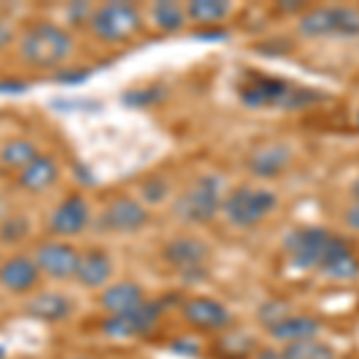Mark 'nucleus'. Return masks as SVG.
Here are the masks:
<instances>
[{"label":"nucleus","mask_w":359,"mask_h":359,"mask_svg":"<svg viewBox=\"0 0 359 359\" xmlns=\"http://www.w3.org/2000/svg\"><path fill=\"white\" fill-rule=\"evenodd\" d=\"M15 41V32H13V27L8 25L5 20H0V53H3L5 48H8L10 43Z\"/></svg>","instance_id":"obj_32"},{"label":"nucleus","mask_w":359,"mask_h":359,"mask_svg":"<svg viewBox=\"0 0 359 359\" xmlns=\"http://www.w3.org/2000/svg\"><path fill=\"white\" fill-rule=\"evenodd\" d=\"M139 194H142V204L158 206L170 196V182L163 175H149L139 184Z\"/></svg>","instance_id":"obj_26"},{"label":"nucleus","mask_w":359,"mask_h":359,"mask_svg":"<svg viewBox=\"0 0 359 359\" xmlns=\"http://www.w3.org/2000/svg\"><path fill=\"white\" fill-rule=\"evenodd\" d=\"M32 233V223L25 213H10L0 221V242L3 245H20Z\"/></svg>","instance_id":"obj_25"},{"label":"nucleus","mask_w":359,"mask_h":359,"mask_svg":"<svg viewBox=\"0 0 359 359\" xmlns=\"http://www.w3.org/2000/svg\"><path fill=\"white\" fill-rule=\"evenodd\" d=\"M225 182L221 175H196L182 194H177L172 213L187 225H206L221 213L225 201Z\"/></svg>","instance_id":"obj_4"},{"label":"nucleus","mask_w":359,"mask_h":359,"mask_svg":"<svg viewBox=\"0 0 359 359\" xmlns=\"http://www.w3.org/2000/svg\"><path fill=\"white\" fill-rule=\"evenodd\" d=\"M57 175H60V168H57V161L53 156L39 154L25 170L17 172V184L22 189H27V192L39 194L46 192L48 187H53L57 182Z\"/></svg>","instance_id":"obj_19"},{"label":"nucleus","mask_w":359,"mask_h":359,"mask_svg":"<svg viewBox=\"0 0 359 359\" xmlns=\"http://www.w3.org/2000/svg\"><path fill=\"white\" fill-rule=\"evenodd\" d=\"M34 262L43 276L53 280H69L77 273L79 249L65 240H46L34 252Z\"/></svg>","instance_id":"obj_11"},{"label":"nucleus","mask_w":359,"mask_h":359,"mask_svg":"<svg viewBox=\"0 0 359 359\" xmlns=\"http://www.w3.org/2000/svg\"><path fill=\"white\" fill-rule=\"evenodd\" d=\"M39 156V149L34 147L29 139H10V142L3 144L0 149V163L10 170H25V168L32 163L34 158Z\"/></svg>","instance_id":"obj_23"},{"label":"nucleus","mask_w":359,"mask_h":359,"mask_svg":"<svg viewBox=\"0 0 359 359\" xmlns=\"http://www.w3.org/2000/svg\"><path fill=\"white\" fill-rule=\"evenodd\" d=\"M41 280V271H39L34 257L25 254H15V257L0 262V285L13 294H29Z\"/></svg>","instance_id":"obj_15"},{"label":"nucleus","mask_w":359,"mask_h":359,"mask_svg":"<svg viewBox=\"0 0 359 359\" xmlns=\"http://www.w3.org/2000/svg\"><path fill=\"white\" fill-rule=\"evenodd\" d=\"M151 213L147 204H142L135 196H115V199L103 208L98 218V228L115 235H135L149 223Z\"/></svg>","instance_id":"obj_9"},{"label":"nucleus","mask_w":359,"mask_h":359,"mask_svg":"<svg viewBox=\"0 0 359 359\" xmlns=\"http://www.w3.org/2000/svg\"><path fill=\"white\" fill-rule=\"evenodd\" d=\"M280 359H338L335 350L323 340H299L280 347Z\"/></svg>","instance_id":"obj_24"},{"label":"nucleus","mask_w":359,"mask_h":359,"mask_svg":"<svg viewBox=\"0 0 359 359\" xmlns=\"http://www.w3.org/2000/svg\"><path fill=\"white\" fill-rule=\"evenodd\" d=\"M182 318L187 326L201 333H225L233 323V314L223 302L206 294H192L182 302Z\"/></svg>","instance_id":"obj_10"},{"label":"nucleus","mask_w":359,"mask_h":359,"mask_svg":"<svg viewBox=\"0 0 359 359\" xmlns=\"http://www.w3.org/2000/svg\"><path fill=\"white\" fill-rule=\"evenodd\" d=\"M352 201H359V175L352 182Z\"/></svg>","instance_id":"obj_33"},{"label":"nucleus","mask_w":359,"mask_h":359,"mask_svg":"<svg viewBox=\"0 0 359 359\" xmlns=\"http://www.w3.org/2000/svg\"><path fill=\"white\" fill-rule=\"evenodd\" d=\"M240 101L247 108H283V111H302L321 101V91L309 86H297L283 77L257 74L240 84Z\"/></svg>","instance_id":"obj_2"},{"label":"nucleus","mask_w":359,"mask_h":359,"mask_svg":"<svg viewBox=\"0 0 359 359\" xmlns=\"http://www.w3.org/2000/svg\"><path fill=\"white\" fill-rule=\"evenodd\" d=\"M111 276H113V259L106 249L91 247V249H86V252H79L77 273H74V280H77L79 285L89 287V290L106 287Z\"/></svg>","instance_id":"obj_17"},{"label":"nucleus","mask_w":359,"mask_h":359,"mask_svg":"<svg viewBox=\"0 0 359 359\" xmlns=\"http://www.w3.org/2000/svg\"><path fill=\"white\" fill-rule=\"evenodd\" d=\"M355 125H357V130H359V111H357V115H355Z\"/></svg>","instance_id":"obj_35"},{"label":"nucleus","mask_w":359,"mask_h":359,"mask_svg":"<svg viewBox=\"0 0 359 359\" xmlns=\"http://www.w3.org/2000/svg\"><path fill=\"white\" fill-rule=\"evenodd\" d=\"M29 86L25 82H17V79H3L0 82V94H25Z\"/></svg>","instance_id":"obj_31"},{"label":"nucleus","mask_w":359,"mask_h":359,"mask_svg":"<svg viewBox=\"0 0 359 359\" xmlns=\"http://www.w3.org/2000/svg\"><path fill=\"white\" fill-rule=\"evenodd\" d=\"M3 218H5V199L0 196V221H3Z\"/></svg>","instance_id":"obj_34"},{"label":"nucleus","mask_w":359,"mask_h":359,"mask_svg":"<svg viewBox=\"0 0 359 359\" xmlns=\"http://www.w3.org/2000/svg\"><path fill=\"white\" fill-rule=\"evenodd\" d=\"M156 101V89H144V91H130L125 94V103L130 106H149Z\"/></svg>","instance_id":"obj_28"},{"label":"nucleus","mask_w":359,"mask_h":359,"mask_svg":"<svg viewBox=\"0 0 359 359\" xmlns=\"http://www.w3.org/2000/svg\"><path fill=\"white\" fill-rule=\"evenodd\" d=\"M149 15H151L156 29H161L163 34H175V32H180V29H184V25L189 22L184 5L165 3V0L154 3L151 8H149Z\"/></svg>","instance_id":"obj_22"},{"label":"nucleus","mask_w":359,"mask_h":359,"mask_svg":"<svg viewBox=\"0 0 359 359\" xmlns=\"http://www.w3.org/2000/svg\"><path fill=\"white\" fill-rule=\"evenodd\" d=\"M161 257H163V262L168 266H172V269L184 276L196 273V271L204 273L206 262H208V257H211V247H208L204 240H199V237L180 235L168 242Z\"/></svg>","instance_id":"obj_12"},{"label":"nucleus","mask_w":359,"mask_h":359,"mask_svg":"<svg viewBox=\"0 0 359 359\" xmlns=\"http://www.w3.org/2000/svg\"><path fill=\"white\" fill-rule=\"evenodd\" d=\"M25 311L29 316L39 318V321L57 323V321H65L67 316H72L74 302L62 292H39L27 299Z\"/></svg>","instance_id":"obj_20"},{"label":"nucleus","mask_w":359,"mask_h":359,"mask_svg":"<svg viewBox=\"0 0 359 359\" xmlns=\"http://www.w3.org/2000/svg\"><path fill=\"white\" fill-rule=\"evenodd\" d=\"M91 208L84 194H67L48 216V233L53 237H74L89 225Z\"/></svg>","instance_id":"obj_13"},{"label":"nucleus","mask_w":359,"mask_h":359,"mask_svg":"<svg viewBox=\"0 0 359 359\" xmlns=\"http://www.w3.org/2000/svg\"><path fill=\"white\" fill-rule=\"evenodd\" d=\"M163 302L158 299H147L142 306H137L130 314L120 316H106L101 321V333L115 340H132L139 335H147L158 326L161 316H163Z\"/></svg>","instance_id":"obj_8"},{"label":"nucleus","mask_w":359,"mask_h":359,"mask_svg":"<svg viewBox=\"0 0 359 359\" xmlns=\"http://www.w3.org/2000/svg\"><path fill=\"white\" fill-rule=\"evenodd\" d=\"M187 10V20L194 25L211 29V27H223V22H228L233 17V5L225 0H192L184 5Z\"/></svg>","instance_id":"obj_21"},{"label":"nucleus","mask_w":359,"mask_h":359,"mask_svg":"<svg viewBox=\"0 0 359 359\" xmlns=\"http://www.w3.org/2000/svg\"><path fill=\"white\" fill-rule=\"evenodd\" d=\"M89 77V69H72V72H57L55 74V82L60 84H79Z\"/></svg>","instance_id":"obj_29"},{"label":"nucleus","mask_w":359,"mask_h":359,"mask_svg":"<svg viewBox=\"0 0 359 359\" xmlns=\"http://www.w3.org/2000/svg\"><path fill=\"white\" fill-rule=\"evenodd\" d=\"M266 331H269V335L276 343L290 345V343H299V340L318 338L323 331V323L311 314H294V311H290V314L283 316L280 321H276Z\"/></svg>","instance_id":"obj_18"},{"label":"nucleus","mask_w":359,"mask_h":359,"mask_svg":"<svg viewBox=\"0 0 359 359\" xmlns=\"http://www.w3.org/2000/svg\"><path fill=\"white\" fill-rule=\"evenodd\" d=\"M144 302H147L144 287L132 280L108 283L101 290V294H98V306L106 311V316L130 314V311H135Z\"/></svg>","instance_id":"obj_16"},{"label":"nucleus","mask_w":359,"mask_h":359,"mask_svg":"<svg viewBox=\"0 0 359 359\" xmlns=\"http://www.w3.org/2000/svg\"><path fill=\"white\" fill-rule=\"evenodd\" d=\"M297 34L304 39L359 36V8L355 5H309L299 15Z\"/></svg>","instance_id":"obj_6"},{"label":"nucleus","mask_w":359,"mask_h":359,"mask_svg":"<svg viewBox=\"0 0 359 359\" xmlns=\"http://www.w3.org/2000/svg\"><path fill=\"white\" fill-rule=\"evenodd\" d=\"M285 257L294 269L311 271L338 283H350L359 278V259L343 237L326 228L306 225L292 230L283 242Z\"/></svg>","instance_id":"obj_1"},{"label":"nucleus","mask_w":359,"mask_h":359,"mask_svg":"<svg viewBox=\"0 0 359 359\" xmlns=\"http://www.w3.org/2000/svg\"><path fill=\"white\" fill-rule=\"evenodd\" d=\"M345 225L350 230H355V233H359V201H352L345 208Z\"/></svg>","instance_id":"obj_30"},{"label":"nucleus","mask_w":359,"mask_h":359,"mask_svg":"<svg viewBox=\"0 0 359 359\" xmlns=\"http://www.w3.org/2000/svg\"><path fill=\"white\" fill-rule=\"evenodd\" d=\"M278 206V196L273 189L257 187V184H240L225 194L221 213L233 228L249 230L264 223Z\"/></svg>","instance_id":"obj_5"},{"label":"nucleus","mask_w":359,"mask_h":359,"mask_svg":"<svg viewBox=\"0 0 359 359\" xmlns=\"http://www.w3.org/2000/svg\"><path fill=\"white\" fill-rule=\"evenodd\" d=\"M292 163V149L285 142H266L259 144L247 158V168L254 177L259 180H273L290 168Z\"/></svg>","instance_id":"obj_14"},{"label":"nucleus","mask_w":359,"mask_h":359,"mask_svg":"<svg viewBox=\"0 0 359 359\" xmlns=\"http://www.w3.org/2000/svg\"><path fill=\"white\" fill-rule=\"evenodd\" d=\"M91 34L103 43H123L144 29V15L135 3H103L94 8L89 20Z\"/></svg>","instance_id":"obj_7"},{"label":"nucleus","mask_w":359,"mask_h":359,"mask_svg":"<svg viewBox=\"0 0 359 359\" xmlns=\"http://www.w3.org/2000/svg\"><path fill=\"white\" fill-rule=\"evenodd\" d=\"M254 340L249 335L242 333H228L225 331L223 340H221V350H223V359H249L254 355Z\"/></svg>","instance_id":"obj_27"},{"label":"nucleus","mask_w":359,"mask_h":359,"mask_svg":"<svg viewBox=\"0 0 359 359\" xmlns=\"http://www.w3.org/2000/svg\"><path fill=\"white\" fill-rule=\"evenodd\" d=\"M74 39L65 27L53 22H36L20 36V57L29 67L55 69L72 55Z\"/></svg>","instance_id":"obj_3"},{"label":"nucleus","mask_w":359,"mask_h":359,"mask_svg":"<svg viewBox=\"0 0 359 359\" xmlns=\"http://www.w3.org/2000/svg\"><path fill=\"white\" fill-rule=\"evenodd\" d=\"M72 359H86V357H72Z\"/></svg>","instance_id":"obj_36"}]
</instances>
